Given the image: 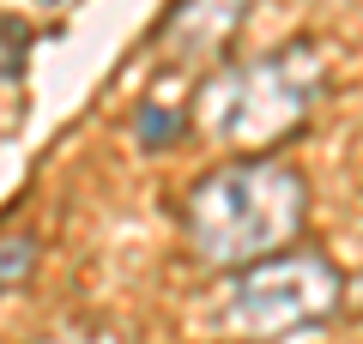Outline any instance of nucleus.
Segmentation results:
<instances>
[{"label":"nucleus","mask_w":363,"mask_h":344,"mask_svg":"<svg viewBox=\"0 0 363 344\" xmlns=\"http://www.w3.org/2000/svg\"><path fill=\"white\" fill-rule=\"evenodd\" d=\"M303 181L272 157H242L194 181L188 193V236L212 266H260L297 236Z\"/></svg>","instance_id":"f257e3e1"},{"label":"nucleus","mask_w":363,"mask_h":344,"mask_svg":"<svg viewBox=\"0 0 363 344\" xmlns=\"http://www.w3.org/2000/svg\"><path fill=\"white\" fill-rule=\"evenodd\" d=\"M339 302V272L321 254H272L248 266L230 290V326L242 332H291L309 320L333 314Z\"/></svg>","instance_id":"f03ea898"},{"label":"nucleus","mask_w":363,"mask_h":344,"mask_svg":"<svg viewBox=\"0 0 363 344\" xmlns=\"http://www.w3.org/2000/svg\"><path fill=\"white\" fill-rule=\"evenodd\" d=\"M309 91H315V61L309 49H291V55H272V61L255 67H236L218 91H212V133L224 139H267V133L291 127L303 109H309Z\"/></svg>","instance_id":"7ed1b4c3"},{"label":"nucleus","mask_w":363,"mask_h":344,"mask_svg":"<svg viewBox=\"0 0 363 344\" xmlns=\"http://www.w3.org/2000/svg\"><path fill=\"white\" fill-rule=\"evenodd\" d=\"M242 6L248 0H182L176 18H169L164 30L182 42V49H212V42L230 37V25L242 18Z\"/></svg>","instance_id":"20e7f679"},{"label":"nucleus","mask_w":363,"mask_h":344,"mask_svg":"<svg viewBox=\"0 0 363 344\" xmlns=\"http://www.w3.org/2000/svg\"><path fill=\"white\" fill-rule=\"evenodd\" d=\"M30 266H37V242L30 236H0V290H13Z\"/></svg>","instance_id":"39448f33"},{"label":"nucleus","mask_w":363,"mask_h":344,"mask_svg":"<svg viewBox=\"0 0 363 344\" xmlns=\"http://www.w3.org/2000/svg\"><path fill=\"white\" fill-rule=\"evenodd\" d=\"M176 115H164V109H140V139L145 145H164V139H176Z\"/></svg>","instance_id":"423d86ee"}]
</instances>
